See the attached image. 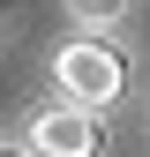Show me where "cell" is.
Instances as JSON below:
<instances>
[{"label": "cell", "instance_id": "obj_1", "mask_svg": "<svg viewBox=\"0 0 150 157\" xmlns=\"http://www.w3.org/2000/svg\"><path fill=\"white\" fill-rule=\"evenodd\" d=\"M53 82H60L68 105H83V112H105L112 97L128 90V60L105 45V37H75V45L53 52Z\"/></svg>", "mask_w": 150, "mask_h": 157}, {"label": "cell", "instance_id": "obj_3", "mask_svg": "<svg viewBox=\"0 0 150 157\" xmlns=\"http://www.w3.org/2000/svg\"><path fill=\"white\" fill-rule=\"evenodd\" d=\"M68 8H75V15H83V23H112V15H120V8H128V0H68Z\"/></svg>", "mask_w": 150, "mask_h": 157}, {"label": "cell", "instance_id": "obj_2", "mask_svg": "<svg viewBox=\"0 0 150 157\" xmlns=\"http://www.w3.org/2000/svg\"><path fill=\"white\" fill-rule=\"evenodd\" d=\"M30 150L38 157H98L105 150V127H98V112H83V105H45V112H30Z\"/></svg>", "mask_w": 150, "mask_h": 157}]
</instances>
